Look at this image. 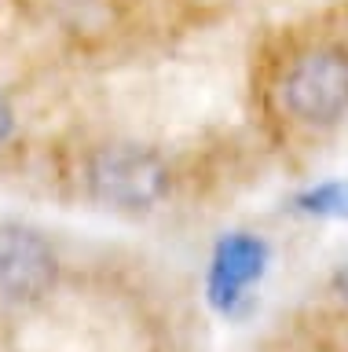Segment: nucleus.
<instances>
[{
    "mask_svg": "<svg viewBox=\"0 0 348 352\" xmlns=\"http://www.w3.org/2000/svg\"><path fill=\"white\" fill-rule=\"evenodd\" d=\"M89 191L111 209L139 213L158 206L169 191V169L139 143H106L89 162Z\"/></svg>",
    "mask_w": 348,
    "mask_h": 352,
    "instance_id": "obj_1",
    "label": "nucleus"
},
{
    "mask_svg": "<svg viewBox=\"0 0 348 352\" xmlns=\"http://www.w3.org/2000/svg\"><path fill=\"white\" fill-rule=\"evenodd\" d=\"M282 103L301 125H334L348 114V52L312 48L282 77Z\"/></svg>",
    "mask_w": 348,
    "mask_h": 352,
    "instance_id": "obj_2",
    "label": "nucleus"
},
{
    "mask_svg": "<svg viewBox=\"0 0 348 352\" xmlns=\"http://www.w3.org/2000/svg\"><path fill=\"white\" fill-rule=\"evenodd\" d=\"M56 283V250L30 228H0V297L37 301Z\"/></svg>",
    "mask_w": 348,
    "mask_h": 352,
    "instance_id": "obj_3",
    "label": "nucleus"
},
{
    "mask_svg": "<svg viewBox=\"0 0 348 352\" xmlns=\"http://www.w3.org/2000/svg\"><path fill=\"white\" fill-rule=\"evenodd\" d=\"M260 261H264V246L253 239L231 235L227 242H220L213 264V301L231 308L246 286L260 275Z\"/></svg>",
    "mask_w": 348,
    "mask_h": 352,
    "instance_id": "obj_4",
    "label": "nucleus"
},
{
    "mask_svg": "<svg viewBox=\"0 0 348 352\" xmlns=\"http://www.w3.org/2000/svg\"><path fill=\"white\" fill-rule=\"evenodd\" d=\"M301 209L330 213V217H348V184H326V187H315V191L301 195Z\"/></svg>",
    "mask_w": 348,
    "mask_h": 352,
    "instance_id": "obj_5",
    "label": "nucleus"
},
{
    "mask_svg": "<svg viewBox=\"0 0 348 352\" xmlns=\"http://www.w3.org/2000/svg\"><path fill=\"white\" fill-rule=\"evenodd\" d=\"M334 294L348 305V257L337 264V272H334Z\"/></svg>",
    "mask_w": 348,
    "mask_h": 352,
    "instance_id": "obj_6",
    "label": "nucleus"
},
{
    "mask_svg": "<svg viewBox=\"0 0 348 352\" xmlns=\"http://www.w3.org/2000/svg\"><path fill=\"white\" fill-rule=\"evenodd\" d=\"M12 125H15V114H12V103L0 96V143L12 136Z\"/></svg>",
    "mask_w": 348,
    "mask_h": 352,
    "instance_id": "obj_7",
    "label": "nucleus"
}]
</instances>
